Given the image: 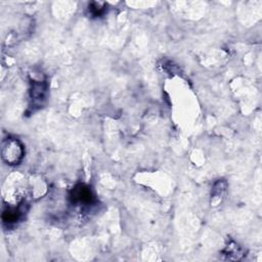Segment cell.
Here are the masks:
<instances>
[{"label":"cell","mask_w":262,"mask_h":262,"mask_svg":"<svg viewBox=\"0 0 262 262\" xmlns=\"http://www.w3.org/2000/svg\"><path fill=\"white\" fill-rule=\"evenodd\" d=\"M25 150L22 143L13 138L5 141L3 146V158L9 165H19L24 158Z\"/></svg>","instance_id":"6da1fadb"},{"label":"cell","mask_w":262,"mask_h":262,"mask_svg":"<svg viewBox=\"0 0 262 262\" xmlns=\"http://www.w3.org/2000/svg\"><path fill=\"white\" fill-rule=\"evenodd\" d=\"M70 199L76 206H88L93 201V195L89 187L85 185H78L72 190Z\"/></svg>","instance_id":"7a4b0ae2"},{"label":"cell","mask_w":262,"mask_h":262,"mask_svg":"<svg viewBox=\"0 0 262 262\" xmlns=\"http://www.w3.org/2000/svg\"><path fill=\"white\" fill-rule=\"evenodd\" d=\"M46 94V84L44 81H35L32 82L31 87V99L35 106H41L42 101L45 99Z\"/></svg>","instance_id":"3957f363"},{"label":"cell","mask_w":262,"mask_h":262,"mask_svg":"<svg viewBox=\"0 0 262 262\" xmlns=\"http://www.w3.org/2000/svg\"><path fill=\"white\" fill-rule=\"evenodd\" d=\"M22 215H23V211L20 208L11 207V208H8L4 212L3 220H4L5 223H8V224L16 223L21 219Z\"/></svg>","instance_id":"277c9868"},{"label":"cell","mask_w":262,"mask_h":262,"mask_svg":"<svg viewBox=\"0 0 262 262\" xmlns=\"http://www.w3.org/2000/svg\"><path fill=\"white\" fill-rule=\"evenodd\" d=\"M106 11V5L102 3H93L89 6V12L93 17L101 16Z\"/></svg>","instance_id":"5b68a950"}]
</instances>
